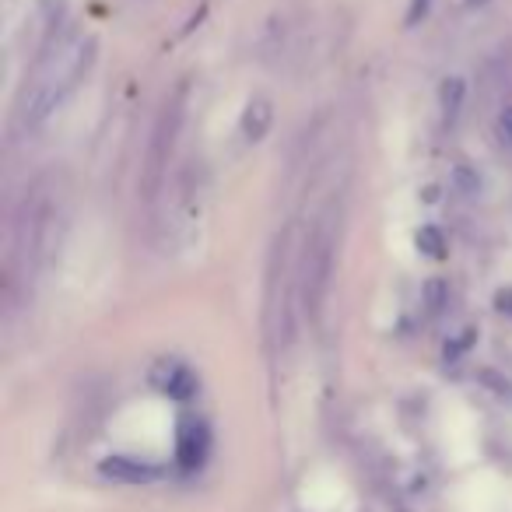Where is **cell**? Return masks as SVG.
<instances>
[{"label":"cell","instance_id":"9","mask_svg":"<svg viewBox=\"0 0 512 512\" xmlns=\"http://www.w3.org/2000/svg\"><path fill=\"white\" fill-rule=\"evenodd\" d=\"M418 242H425L428 253H432V256H439V253H442V239H439V232H432V228H425V232L418 235Z\"/></svg>","mask_w":512,"mask_h":512},{"label":"cell","instance_id":"8","mask_svg":"<svg viewBox=\"0 0 512 512\" xmlns=\"http://www.w3.org/2000/svg\"><path fill=\"white\" fill-rule=\"evenodd\" d=\"M498 141H502L505 148H512V106H505L502 113H498Z\"/></svg>","mask_w":512,"mask_h":512},{"label":"cell","instance_id":"2","mask_svg":"<svg viewBox=\"0 0 512 512\" xmlns=\"http://www.w3.org/2000/svg\"><path fill=\"white\" fill-rule=\"evenodd\" d=\"M334 249H337V218L334 211H327L313 225V232L306 239V253L299 260V295H302V309L309 316L320 309L323 295H327L330 274H334Z\"/></svg>","mask_w":512,"mask_h":512},{"label":"cell","instance_id":"5","mask_svg":"<svg viewBox=\"0 0 512 512\" xmlns=\"http://www.w3.org/2000/svg\"><path fill=\"white\" fill-rule=\"evenodd\" d=\"M204 449H207L204 425H197V421H183V428H179V463H183V467H200Z\"/></svg>","mask_w":512,"mask_h":512},{"label":"cell","instance_id":"7","mask_svg":"<svg viewBox=\"0 0 512 512\" xmlns=\"http://www.w3.org/2000/svg\"><path fill=\"white\" fill-rule=\"evenodd\" d=\"M460 106H463V81L449 78L446 85H442V113H446V123H456Z\"/></svg>","mask_w":512,"mask_h":512},{"label":"cell","instance_id":"3","mask_svg":"<svg viewBox=\"0 0 512 512\" xmlns=\"http://www.w3.org/2000/svg\"><path fill=\"white\" fill-rule=\"evenodd\" d=\"M186 116V85H179L176 92L165 99L162 113H158L155 134H151V148H148V162H144V197L155 200V193L162 190L165 179V165H169L172 151H176V137L183 127Z\"/></svg>","mask_w":512,"mask_h":512},{"label":"cell","instance_id":"10","mask_svg":"<svg viewBox=\"0 0 512 512\" xmlns=\"http://www.w3.org/2000/svg\"><path fill=\"white\" fill-rule=\"evenodd\" d=\"M428 4H432V0H414L411 4V11H407V22H418V18H425V11H428Z\"/></svg>","mask_w":512,"mask_h":512},{"label":"cell","instance_id":"1","mask_svg":"<svg viewBox=\"0 0 512 512\" xmlns=\"http://www.w3.org/2000/svg\"><path fill=\"white\" fill-rule=\"evenodd\" d=\"M95 39H74V43L60 46L50 60L36 71L32 85L25 88L22 109H18V120L22 127H39L46 123L60 106L67 102V95L85 81V74L92 71L95 64Z\"/></svg>","mask_w":512,"mask_h":512},{"label":"cell","instance_id":"6","mask_svg":"<svg viewBox=\"0 0 512 512\" xmlns=\"http://www.w3.org/2000/svg\"><path fill=\"white\" fill-rule=\"evenodd\" d=\"M102 474L113 477V481H123V484H141V481H151L155 470L148 463H137L130 456H113V460L102 463Z\"/></svg>","mask_w":512,"mask_h":512},{"label":"cell","instance_id":"4","mask_svg":"<svg viewBox=\"0 0 512 512\" xmlns=\"http://www.w3.org/2000/svg\"><path fill=\"white\" fill-rule=\"evenodd\" d=\"M271 123H274V109H271V102H267V99H253L246 109H242L239 134L246 137L249 144H256V141H264V137H267V130H271Z\"/></svg>","mask_w":512,"mask_h":512}]
</instances>
